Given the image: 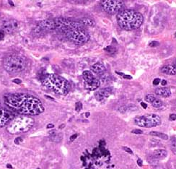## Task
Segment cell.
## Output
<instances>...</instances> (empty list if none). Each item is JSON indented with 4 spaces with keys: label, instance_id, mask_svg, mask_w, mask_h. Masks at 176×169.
I'll use <instances>...</instances> for the list:
<instances>
[{
    "label": "cell",
    "instance_id": "cell-12",
    "mask_svg": "<svg viewBox=\"0 0 176 169\" xmlns=\"http://www.w3.org/2000/svg\"><path fill=\"white\" fill-rule=\"evenodd\" d=\"M112 92H113L112 88H103V89L100 90V91H98L95 93V98H96L98 101H102V100L105 99V98H108V96H111Z\"/></svg>",
    "mask_w": 176,
    "mask_h": 169
},
{
    "label": "cell",
    "instance_id": "cell-15",
    "mask_svg": "<svg viewBox=\"0 0 176 169\" xmlns=\"http://www.w3.org/2000/svg\"><path fill=\"white\" fill-rule=\"evenodd\" d=\"M161 72L162 73L169 75H176V66L174 65H166L161 69Z\"/></svg>",
    "mask_w": 176,
    "mask_h": 169
},
{
    "label": "cell",
    "instance_id": "cell-25",
    "mask_svg": "<svg viewBox=\"0 0 176 169\" xmlns=\"http://www.w3.org/2000/svg\"><path fill=\"white\" fill-rule=\"evenodd\" d=\"M106 51L108 52L109 54H114L116 53V49L114 48V47H112V46H108L107 48L106 49Z\"/></svg>",
    "mask_w": 176,
    "mask_h": 169
},
{
    "label": "cell",
    "instance_id": "cell-10",
    "mask_svg": "<svg viewBox=\"0 0 176 169\" xmlns=\"http://www.w3.org/2000/svg\"><path fill=\"white\" fill-rule=\"evenodd\" d=\"M19 27V22L16 20L10 19L5 21L2 25L3 32L7 34H12L15 32Z\"/></svg>",
    "mask_w": 176,
    "mask_h": 169
},
{
    "label": "cell",
    "instance_id": "cell-18",
    "mask_svg": "<svg viewBox=\"0 0 176 169\" xmlns=\"http://www.w3.org/2000/svg\"><path fill=\"white\" fill-rule=\"evenodd\" d=\"M79 22H80L84 27H85V26L93 27V26H95V22L94 20L90 18V17H84V18H82L80 21H79Z\"/></svg>",
    "mask_w": 176,
    "mask_h": 169
},
{
    "label": "cell",
    "instance_id": "cell-39",
    "mask_svg": "<svg viewBox=\"0 0 176 169\" xmlns=\"http://www.w3.org/2000/svg\"><path fill=\"white\" fill-rule=\"evenodd\" d=\"M54 127V124H49L47 125V128L48 129H50V128H53Z\"/></svg>",
    "mask_w": 176,
    "mask_h": 169
},
{
    "label": "cell",
    "instance_id": "cell-22",
    "mask_svg": "<svg viewBox=\"0 0 176 169\" xmlns=\"http://www.w3.org/2000/svg\"><path fill=\"white\" fill-rule=\"evenodd\" d=\"M152 106L154 108H160L161 106H162V102L160 101V100L159 99H157L156 98L155 100H154V101H153V103H152Z\"/></svg>",
    "mask_w": 176,
    "mask_h": 169
},
{
    "label": "cell",
    "instance_id": "cell-34",
    "mask_svg": "<svg viewBox=\"0 0 176 169\" xmlns=\"http://www.w3.org/2000/svg\"><path fill=\"white\" fill-rule=\"evenodd\" d=\"M13 82L15 83H17V84H20L21 83H22V81H21L20 80H18V79H15V80H13Z\"/></svg>",
    "mask_w": 176,
    "mask_h": 169
},
{
    "label": "cell",
    "instance_id": "cell-29",
    "mask_svg": "<svg viewBox=\"0 0 176 169\" xmlns=\"http://www.w3.org/2000/svg\"><path fill=\"white\" fill-rule=\"evenodd\" d=\"M131 132L133 133V134H142L143 132L140 129H134V130L131 131Z\"/></svg>",
    "mask_w": 176,
    "mask_h": 169
},
{
    "label": "cell",
    "instance_id": "cell-20",
    "mask_svg": "<svg viewBox=\"0 0 176 169\" xmlns=\"http://www.w3.org/2000/svg\"><path fill=\"white\" fill-rule=\"evenodd\" d=\"M149 134H150V135H152V136L159 137H160V138L164 139V140H167V139H168V136H167V134H164V133H162V132H151L150 133H149Z\"/></svg>",
    "mask_w": 176,
    "mask_h": 169
},
{
    "label": "cell",
    "instance_id": "cell-27",
    "mask_svg": "<svg viewBox=\"0 0 176 169\" xmlns=\"http://www.w3.org/2000/svg\"><path fill=\"white\" fill-rule=\"evenodd\" d=\"M82 103H80V102L77 103L76 106H75V110H76L77 111H80V110L82 109Z\"/></svg>",
    "mask_w": 176,
    "mask_h": 169
},
{
    "label": "cell",
    "instance_id": "cell-43",
    "mask_svg": "<svg viewBox=\"0 0 176 169\" xmlns=\"http://www.w3.org/2000/svg\"><path fill=\"white\" fill-rule=\"evenodd\" d=\"M175 36L176 37V33H175Z\"/></svg>",
    "mask_w": 176,
    "mask_h": 169
},
{
    "label": "cell",
    "instance_id": "cell-5",
    "mask_svg": "<svg viewBox=\"0 0 176 169\" xmlns=\"http://www.w3.org/2000/svg\"><path fill=\"white\" fill-rule=\"evenodd\" d=\"M27 67V60L22 56L12 54L4 58L3 67L5 71L10 74L19 73L24 71Z\"/></svg>",
    "mask_w": 176,
    "mask_h": 169
},
{
    "label": "cell",
    "instance_id": "cell-23",
    "mask_svg": "<svg viewBox=\"0 0 176 169\" xmlns=\"http://www.w3.org/2000/svg\"><path fill=\"white\" fill-rule=\"evenodd\" d=\"M155 99H156L155 97H154L152 94H149V95H147V96H145V101H147L148 103H152L153 101H154Z\"/></svg>",
    "mask_w": 176,
    "mask_h": 169
},
{
    "label": "cell",
    "instance_id": "cell-21",
    "mask_svg": "<svg viewBox=\"0 0 176 169\" xmlns=\"http://www.w3.org/2000/svg\"><path fill=\"white\" fill-rule=\"evenodd\" d=\"M51 141H54V142H59L62 139V134H56V132H54V134H51Z\"/></svg>",
    "mask_w": 176,
    "mask_h": 169
},
{
    "label": "cell",
    "instance_id": "cell-30",
    "mask_svg": "<svg viewBox=\"0 0 176 169\" xmlns=\"http://www.w3.org/2000/svg\"><path fill=\"white\" fill-rule=\"evenodd\" d=\"M123 149L125 151H126V152H127L128 153H130V154H131V155H133V151L131 150L130 148H129V147H123Z\"/></svg>",
    "mask_w": 176,
    "mask_h": 169
},
{
    "label": "cell",
    "instance_id": "cell-1",
    "mask_svg": "<svg viewBox=\"0 0 176 169\" xmlns=\"http://www.w3.org/2000/svg\"><path fill=\"white\" fill-rule=\"evenodd\" d=\"M4 101L6 106L11 110L25 116H37L44 111L40 100L26 93L7 94L4 97Z\"/></svg>",
    "mask_w": 176,
    "mask_h": 169
},
{
    "label": "cell",
    "instance_id": "cell-33",
    "mask_svg": "<svg viewBox=\"0 0 176 169\" xmlns=\"http://www.w3.org/2000/svg\"><path fill=\"white\" fill-rule=\"evenodd\" d=\"M77 134H74V135H72V137H70V140H71V141H73V140H75V139L77 138Z\"/></svg>",
    "mask_w": 176,
    "mask_h": 169
},
{
    "label": "cell",
    "instance_id": "cell-17",
    "mask_svg": "<svg viewBox=\"0 0 176 169\" xmlns=\"http://www.w3.org/2000/svg\"><path fill=\"white\" fill-rule=\"evenodd\" d=\"M82 77H83L84 80H85V83H87V84L92 83V82L95 79L94 75H93V73L90 71H88V70L83 72V73H82Z\"/></svg>",
    "mask_w": 176,
    "mask_h": 169
},
{
    "label": "cell",
    "instance_id": "cell-31",
    "mask_svg": "<svg viewBox=\"0 0 176 169\" xmlns=\"http://www.w3.org/2000/svg\"><path fill=\"white\" fill-rule=\"evenodd\" d=\"M161 82V80L159 78H156L153 80V85H159V83Z\"/></svg>",
    "mask_w": 176,
    "mask_h": 169
},
{
    "label": "cell",
    "instance_id": "cell-14",
    "mask_svg": "<svg viewBox=\"0 0 176 169\" xmlns=\"http://www.w3.org/2000/svg\"><path fill=\"white\" fill-rule=\"evenodd\" d=\"M155 94L160 97L167 98L170 96L171 91L168 88H158L155 90Z\"/></svg>",
    "mask_w": 176,
    "mask_h": 169
},
{
    "label": "cell",
    "instance_id": "cell-37",
    "mask_svg": "<svg viewBox=\"0 0 176 169\" xmlns=\"http://www.w3.org/2000/svg\"><path fill=\"white\" fill-rule=\"evenodd\" d=\"M137 163H138V165H139V166H141V165H142V161H141V159H138Z\"/></svg>",
    "mask_w": 176,
    "mask_h": 169
},
{
    "label": "cell",
    "instance_id": "cell-36",
    "mask_svg": "<svg viewBox=\"0 0 176 169\" xmlns=\"http://www.w3.org/2000/svg\"><path fill=\"white\" fill-rule=\"evenodd\" d=\"M141 106H142V107L144 108V109H147V105L145 103H143V102H141Z\"/></svg>",
    "mask_w": 176,
    "mask_h": 169
},
{
    "label": "cell",
    "instance_id": "cell-19",
    "mask_svg": "<svg viewBox=\"0 0 176 169\" xmlns=\"http://www.w3.org/2000/svg\"><path fill=\"white\" fill-rule=\"evenodd\" d=\"M167 152L165 150H162V149H158L153 152V156L155 158H164L167 156Z\"/></svg>",
    "mask_w": 176,
    "mask_h": 169
},
{
    "label": "cell",
    "instance_id": "cell-4",
    "mask_svg": "<svg viewBox=\"0 0 176 169\" xmlns=\"http://www.w3.org/2000/svg\"><path fill=\"white\" fill-rule=\"evenodd\" d=\"M34 124V120L28 116L14 117L7 127V130L11 134H20L29 131Z\"/></svg>",
    "mask_w": 176,
    "mask_h": 169
},
{
    "label": "cell",
    "instance_id": "cell-13",
    "mask_svg": "<svg viewBox=\"0 0 176 169\" xmlns=\"http://www.w3.org/2000/svg\"><path fill=\"white\" fill-rule=\"evenodd\" d=\"M90 70L93 73L97 74V75H102L106 71V67L102 63L98 62V63L94 64L93 66L90 67Z\"/></svg>",
    "mask_w": 176,
    "mask_h": 169
},
{
    "label": "cell",
    "instance_id": "cell-35",
    "mask_svg": "<svg viewBox=\"0 0 176 169\" xmlns=\"http://www.w3.org/2000/svg\"><path fill=\"white\" fill-rule=\"evenodd\" d=\"M3 38H4V32H3V30H0V40L2 39Z\"/></svg>",
    "mask_w": 176,
    "mask_h": 169
},
{
    "label": "cell",
    "instance_id": "cell-11",
    "mask_svg": "<svg viewBox=\"0 0 176 169\" xmlns=\"http://www.w3.org/2000/svg\"><path fill=\"white\" fill-rule=\"evenodd\" d=\"M38 27L43 33L55 30V22L54 20H44L37 25Z\"/></svg>",
    "mask_w": 176,
    "mask_h": 169
},
{
    "label": "cell",
    "instance_id": "cell-42",
    "mask_svg": "<svg viewBox=\"0 0 176 169\" xmlns=\"http://www.w3.org/2000/svg\"><path fill=\"white\" fill-rule=\"evenodd\" d=\"M89 115H90V114H89V113H88V114H86V116H89Z\"/></svg>",
    "mask_w": 176,
    "mask_h": 169
},
{
    "label": "cell",
    "instance_id": "cell-28",
    "mask_svg": "<svg viewBox=\"0 0 176 169\" xmlns=\"http://www.w3.org/2000/svg\"><path fill=\"white\" fill-rule=\"evenodd\" d=\"M159 45V42H157V41H152L149 44V46L150 47H157V46H158Z\"/></svg>",
    "mask_w": 176,
    "mask_h": 169
},
{
    "label": "cell",
    "instance_id": "cell-41",
    "mask_svg": "<svg viewBox=\"0 0 176 169\" xmlns=\"http://www.w3.org/2000/svg\"><path fill=\"white\" fill-rule=\"evenodd\" d=\"M7 167L8 168H12V166H11L10 165H7Z\"/></svg>",
    "mask_w": 176,
    "mask_h": 169
},
{
    "label": "cell",
    "instance_id": "cell-3",
    "mask_svg": "<svg viewBox=\"0 0 176 169\" xmlns=\"http://www.w3.org/2000/svg\"><path fill=\"white\" fill-rule=\"evenodd\" d=\"M42 83L47 89L61 96H65L70 91V85L69 82L57 75H48L43 80Z\"/></svg>",
    "mask_w": 176,
    "mask_h": 169
},
{
    "label": "cell",
    "instance_id": "cell-8",
    "mask_svg": "<svg viewBox=\"0 0 176 169\" xmlns=\"http://www.w3.org/2000/svg\"><path fill=\"white\" fill-rule=\"evenodd\" d=\"M100 3L103 9L111 15L118 13L124 6V3L121 0H103Z\"/></svg>",
    "mask_w": 176,
    "mask_h": 169
},
{
    "label": "cell",
    "instance_id": "cell-44",
    "mask_svg": "<svg viewBox=\"0 0 176 169\" xmlns=\"http://www.w3.org/2000/svg\"><path fill=\"white\" fill-rule=\"evenodd\" d=\"M38 169H39V168H38Z\"/></svg>",
    "mask_w": 176,
    "mask_h": 169
},
{
    "label": "cell",
    "instance_id": "cell-24",
    "mask_svg": "<svg viewBox=\"0 0 176 169\" xmlns=\"http://www.w3.org/2000/svg\"><path fill=\"white\" fill-rule=\"evenodd\" d=\"M170 146L171 149L174 151V152H176V139L172 137L170 140Z\"/></svg>",
    "mask_w": 176,
    "mask_h": 169
},
{
    "label": "cell",
    "instance_id": "cell-9",
    "mask_svg": "<svg viewBox=\"0 0 176 169\" xmlns=\"http://www.w3.org/2000/svg\"><path fill=\"white\" fill-rule=\"evenodd\" d=\"M14 118V115L12 111L0 106V127L7 125Z\"/></svg>",
    "mask_w": 176,
    "mask_h": 169
},
{
    "label": "cell",
    "instance_id": "cell-7",
    "mask_svg": "<svg viewBox=\"0 0 176 169\" xmlns=\"http://www.w3.org/2000/svg\"><path fill=\"white\" fill-rule=\"evenodd\" d=\"M134 122L136 125L140 127L151 128L160 125L161 119L157 114H147L145 116L136 117L134 119Z\"/></svg>",
    "mask_w": 176,
    "mask_h": 169
},
{
    "label": "cell",
    "instance_id": "cell-26",
    "mask_svg": "<svg viewBox=\"0 0 176 169\" xmlns=\"http://www.w3.org/2000/svg\"><path fill=\"white\" fill-rule=\"evenodd\" d=\"M128 110V107L126 106H122L118 109V111L121 113H126Z\"/></svg>",
    "mask_w": 176,
    "mask_h": 169
},
{
    "label": "cell",
    "instance_id": "cell-2",
    "mask_svg": "<svg viewBox=\"0 0 176 169\" xmlns=\"http://www.w3.org/2000/svg\"><path fill=\"white\" fill-rule=\"evenodd\" d=\"M144 17L140 12L134 9H123L117 15V22L121 28L132 30L141 27Z\"/></svg>",
    "mask_w": 176,
    "mask_h": 169
},
{
    "label": "cell",
    "instance_id": "cell-32",
    "mask_svg": "<svg viewBox=\"0 0 176 169\" xmlns=\"http://www.w3.org/2000/svg\"><path fill=\"white\" fill-rule=\"evenodd\" d=\"M170 121H175L176 120V114H170V118H169Z\"/></svg>",
    "mask_w": 176,
    "mask_h": 169
},
{
    "label": "cell",
    "instance_id": "cell-38",
    "mask_svg": "<svg viewBox=\"0 0 176 169\" xmlns=\"http://www.w3.org/2000/svg\"><path fill=\"white\" fill-rule=\"evenodd\" d=\"M123 78H126V79H131V76H130V75H123Z\"/></svg>",
    "mask_w": 176,
    "mask_h": 169
},
{
    "label": "cell",
    "instance_id": "cell-40",
    "mask_svg": "<svg viewBox=\"0 0 176 169\" xmlns=\"http://www.w3.org/2000/svg\"><path fill=\"white\" fill-rule=\"evenodd\" d=\"M161 84H162V85H165L166 84H167V81H166V80H162V81H161Z\"/></svg>",
    "mask_w": 176,
    "mask_h": 169
},
{
    "label": "cell",
    "instance_id": "cell-16",
    "mask_svg": "<svg viewBox=\"0 0 176 169\" xmlns=\"http://www.w3.org/2000/svg\"><path fill=\"white\" fill-rule=\"evenodd\" d=\"M100 85V80L97 78H95L92 83H88V84H87V83H85V88H86L87 90H88V91H95L97 88H99Z\"/></svg>",
    "mask_w": 176,
    "mask_h": 169
},
{
    "label": "cell",
    "instance_id": "cell-6",
    "mask_svg": "<svg viewBox=\"0 0 176 169\" xmlns=\"http://www.w3.org/2000/svg\"><path fill=\"white\" fill-rule=\"evenodd\" d=\"M64 37L70 41L77 44L83 45L90 40V35L85 27L70 29L64 34Z\"/></svg>",
    "mask_w": 176,
    "mask_h": 169
}]
</instances>
